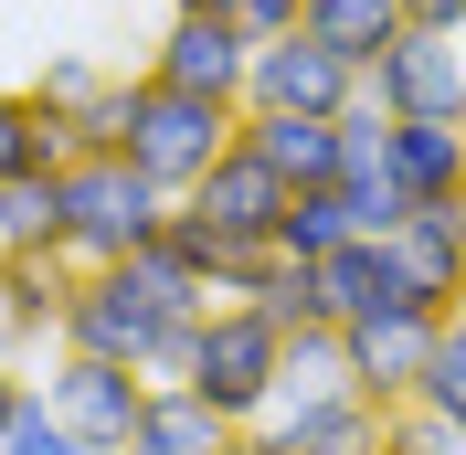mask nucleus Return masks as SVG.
<instances>
[{"label":"nucleus","instance_id":"nucleus-15","mask_svg":"<svg viewBox=\"0 0 466 455\" xmlns=\"http://www.w3.org/2000/svg\"><path fill=\"white\" fill-rule=\"evenodd\" d=\"M265 424L287 434V455H360V445H381V413L371 392H308V402H276Z\"/></svg>","mask_w":466,"mask_h":455},{"label":"nucleus","instance_id":"nucleus-21","mask_svg":"<svg viewBox=\"0 0 466 455\" xmlns=\"http://www.w3.org/2000/svg\"><path fill=\"white\" fill-rule=\"evenodd\" d=\"M308 392H360L339 329H287V392H276V402H308Z\"/></svg>","mask_w":466,"mask_h":455},{"label":"nucleus","instance_id":"nucleus-7","mask_svg":"<svg viewBox=\"0 0 466 455\" xmlns=\"http://www.w3.org/2000/svg\"><path fill=\"white\" fill-rule=\"evenodd\" d=\"M360 96H371L392 127H413V116H466V32H392L371 54V75H360Z\"/></svg>","mask_w":466,"mask_h":455},{"label":"nucleus","instance_id":"nucleus-12","mask_svg":"<svg viewBox=\"0 0 466 455\" xmlns=\"http://www.w3.org/2000/svg\"><path fill=\"white\" fill-rule=\"evenodd\" d=\"M233 138L255 148L265 170L287 180V191H319V180H339V116H287V106H244V127Z\"/></svg>","mask_w":466,"mask_h":455},{"label":"nucleus","instance_id":"nucleus-29","mask_svg":"<svg viewBox=\"0 0 466 455\" xmlns=\"http://www.w3.org/2000/svg\"><path fill=\"white\" fill-rule=\"evenodd\" d=\"M233 22H244V43H276V32H297V0H233Z\"/></svg>","mask_w":466,"mask_h":455},{"label":"nucleus","instance_id":"nucleus-23","mask_svg":"<svg viewBox=\"0 0 466 455\" xmlns=\"http://www.w3.org/2000/svg\"><path fill=\"white\" fill-rule=\"evenodd\" d=\"M64 127H75V148H127V127H138V75H106Z\"/></svg>","mask_w":466,"mask_h":455},{"label":"nucleus","instance_id":"nucleus-19","mask_svg":"<svg viewBox=\"0 0 466 455\" xmlns=\"http://www.w3.org/2000/svg\"><path fill=\"white\" fill-rule=\"evenodd\" d=\"M0 255H64V170L0 180Z\"/></svg>","mask_w":466,"mask_h":455},{"label":"nucleus","instance_id":"nucleus-35","mask_svg":"<svg viewBox=\"0 0 466 455\" xmlns=\"http://www.w3.org/2000/svg\"><path fill=\"white\" fill-rule=\"evenodd\" d=\"M360 455H371V445H360Z\"/></svg>","mask_w":466,"mask_h":455},{"label":"nucleus","instance_id":"nucleus-30","mask_svg":"<svg viewBox=\"0 0 466 455\" xmlns=\"http://www.w3.org/2000/svg\"><path fill=\"white\" fill-rule=\"evenodd\" d=\"M413 32H466V0H403Z\"/></svg>","mask_w":466,"mask_h":455},{"label":"nucleus","instance_id":"nucleus-24","mask_svg":"<svg viewBox=\"0 0 466 455\" xmlns=\"http://www.w3.org/2000/svg\"><path fill=\"white\" fill-rule=\"evenodd\" d=\"M339 201H350V223H360V233H392V223L413 212V191L392 180V159H371V170H339Z\"/></svg>","mask_w":466,"mask_h":455},{"label":"nucleus","instance_id":"nucleus-10","mask_svg":"<svg viewBox=\"0 0 466 455\" xmlns=\"http://www.w3.org/2000/svg\"><path fill=\"white\" fill-rule=\"evenodd\" d=\"M435 308H371V318H339L350 339V381L392 413V402H413V381H424V360H435Z\"/></svg>","mask_w":466,"mask_h":455},{"label":"nucleus","instance_id":"nucleus-13","mask_svg":"<svg viewBox=\"0 0 466 455\" xmlns=\"http://www.w3.org/2000/svg\"><path fill=\"white\" fill-rule=\"evenodd\" d=\"M75 276H86L75 255H0V318H11V339H22V349L64 339V308H75Z\"/></svg>","mask_w":466,"mask_h":455},{"label":"nucleus","instance_id":"nucleus-27","mask_svg":"<svg viewBox=\"0 0 466 455\" xmlns=\"http://www.w3.org/2000/svg\"><path fill=\"white\" fill-rule=\"evenodd\" d=\"M106 75H116V64H96V54H54L43 75H32V96H43L54 116H75V106H86L96 86H106Z\"/></svg>","mask_w":466,"mask_h":455},{"label":"nucleus","instance_id":"nucleus-9","mask_svg":"<svg viewBox=\"0 0 466 455\" xmlns=\"http://www.w3.org/2000/svg\"><path fill=\"white\" fill-rule=\"evenodd\" d=\"M244 106L339 116V106H360V64H339L319 32H276V43H255V64H244Z\"/></svg>","mask_w":466,"mask_h":455},{"label":"nucleus","instance_id":"nucleus-33","mask_svg":"<svg viewBox=\"0 0 466 455\" xmlns=\"http://www.w3.org/2000/svg\"><path fill=\"white\" fill-rule=\"evenodd\" d=\"M22 360H32V349H22V339H11V318H0V370H22Z\"/></svg>","mask_w":466,"mask_h":455},{"label":"nucleus","instance_id":"nucleus-5","mask_svg":"<svg viewBox=\"0 0 466 455\" xmlns=\"http://www.w3.org/2000/svg\"><path fill=\"white\" fill-rule=\"evenodd\" d=\"M233 127H244V106H223V96H180V86H148V75H138V127H127V159H138V170L180 201V191H191V180L233 148Z\"/></svg>","mask_w":466,"mask_h":455},{"label":"nucleus","instance_id":"nucleus-16","mask_svg":"<svg viewBox=\"0 0 466 455\" xmlns=\"http://www.w3.org/2000/svg\"><path fill=\"white\" fill-rule=\"evenodd\" d=\"M392 180L413 201H466V116H413L392 127Z\"/></svg>","mask_w":466,"mask_h":455},{"label":"nucleus","instance_id":"nucleus-8","mask_svg":"<svg viewBox=\"0 0 466 455\" xmlns=\"http://www.w3.org/2000/svg\"><path fill=\"white\" fill-rule=\"evenodd\" d=\"M244 64H255V43H244L233 11H170L138 75H148V86H180V96H223V106H244Z\"/></svg>","mask_w":466,"mask_h":455},{"label":"nucleus","instance_id":"nucleus-32","mask_svg":"<svg viewBox=\"0 0 466 455\" xmlns=\"http://www.w3.org/2000/svg\"><path fill=\"white\" fill-rule=\"evenodd\" d=\"M22 392H32L22 370H0V434H11V413H22Z\"/></svg>","mask_w":466,"mask_h":455},{"label":"nucleus","instance_id":"nucleus-4","mask_svg":"<svg viewBox=\"0 0 466 455\" xmlns=\"http://www.w3.org/2000/svg\"><path fill=\"white\" fill-rule=\"evenodd\" d=\"M54 349L127 360V370H148V381H180V360H191V329H170V318L148 308L127 265H86V276H75V308H64V339H54Z\"/></svg>","mask_w":466,"mask_h":455},{"label":"nucleus","instance_id":"nucleus-20","mask_svg":"<svg viewBox=\"0 0 466 455\" xmlns=\"http://www.w3.org/2000/svg\"><path fill=\"white\" fill-rule=\"evenodd\" d=\"M350 201H339V180H319V191H287V223H276V244H287L297 265H319V255H339L350 244Z\"/></svg>","mask_w":466,"mask_h":455},{"label":"nucleus","instance_id":"nucleus-1","mask_svg":"<svg viewBox=\"0 0 466 455\" xmlns=\"http://www.w3.org/2000/svg\"><path fill=\"white\" fill-rule=\"evenodd\" d=\"M170 233V191L127 148H75L64 159V255L75 265H127Z\"/></svg>","mask_w":466,"mask_h":455},{"label":"nucleus","instance_id":"nucleus-3","mask_svg":"<svg viewBox=\"0 0 466 455\" xmlns=\"http://www.w3.org/2000/svg\"><path fill=\"white\" fill-rule=\"evenodd\" d=\"M276 223H287V180L265 170V159H255L244 138H233L223 159H212V170H202L191 191L170 201V244H180V255H202V265L276 244Z\"/></svg>","mask_w":466,"mask_h":455},{"label":"nucleus","instance_id":"nucleus-14","mask_svg":"<svg viewBox=\"0 0 466 455\" xmlns=\"http://www.w3.org/2000/svg\"><path fill=\"white\" fill-rule=\"evenodd\" d=\"M319 308L329 318H371V308H424V297L403 286V265H392L381 233H350L339 255H319Z\"/></svg>","mask_w":466,"mask_h":455},{"label":"nucleus","instance_id":"nucleus-22","mask_svg":"<svg viewBox=\"0 0 466 455\" xmlns=\"http://www.w3.org/2000/svg\"><path fill=\"white\" fill-rule=\"evenodd\" d=\"M413 402L435 413V424H456L466 434V308L435 329V360H424V381H413Z\"/></svg>","mask_w":466,"mask_h":455},{"label":"nucleus","instance_id":"nucleus-34","mask_svg":"<svg viewBox=\"0 0 466 455\" xmlns=\"http://www.w3.org/2000/svg\"><path fill=\"white\" fill-rule=\"evenodd\" d=\"M170 11H233V0H170Z\"/></svg>","mask_w":466,"mask_h":455},{"label":"nucleus","instance_id":"nucleus-17","mask_svg":"<svg viewBox=\"0 0 466 455\" xmlns=\"http://www.w3.org/2000/svg\"><path fill=\"white\" fill-rule=\"evenodd\" d=\"M223 413H212L191 381H148V413H138V445L127 455H223Z\"/></svg>","mask_w":466,"mask_h":455},{"label":"nucleus","instance_id":"nucleus-25","mask_svg":"<svg viewBox=\"0 0 466 455\" xmlns=\"http://www.w3.org/2000/svg\"><path fill=\"white\" fill-rule=\"evenodd\" d=\"M0 455H86V445H75V424L43 402V381H32V392H22V413H11V434H0Z\"/></svg>","mask_w":466,"mask_h":455},{"label":"nucleus","instance_id":"nucleus-28","mask_svg":"<svg viewBox=\"0 0 466 455\" xmlns=\"http://www.w3.org/2000/svg\"><path fill=\"white\" fill-rule=\"evenodd\" d=\"M22 170H32V96L0 86V180H22Z\"/></svg>","mask_w":466,"mask_h":455},{"label":"nucleus","instance_id":"nucleus-2","mask_svg":"<svg viewBox=\"0 0 466 455\" xmlns=\"http://www.w3.org/2000/svg\"><path fill=\"white\" fill-rule=\"evenodd\" d=\"M180 381H191L223 424H265L276 392H287V329H276L265 308H244V297H212V318L191 329Z\"/></svg>","mask_w":466,"mask_h":455},{"label":"nucleus","instance_id":"nucleus-18","mask_svg":"<svg viewBox=\"0 0 466 455\" xmlns=\"http://www.w3.org/2000/svg\"><path fill=\"white\" fill-rule=\"evenodd\" d=\"M297 32H319L339 64L371 75V54L392 43V32H413V22H403V0H297Z\"/></svg>","mask_w":466,"mask_h":455},{"label":"nucleus","instance_id":"nucleus-26","mask_svg":"<svg viewBox=\"0 0 466 455\" xmlns=\"http://www.w3.org/2000/svg\"><path fill=\"white\" fill-rule=\"evenodd\" d=\"M371 455H466V434L456 424H435L424 402H392V424H381V445Z\"/></svg>","mask_w":466,"mask_h":455},{"label":"nucleus","instance_id":"nucleus-11","mask_svg":"<svg viewBox=\"0 0 466 455\" xmlns=\"http://www.w3.org/2000/svg\"><path fill=\"white\" fill-rule=\"evenodd\" d=\"M381 244H392L403 286H413L435 318H456V308H466V201H413V212L381 233Z\"/></svg>","mask_w":466,"mask_h":455},{"label":"nucleus","instance_id":"nucleus-6","mask_svg":"<svg viewBox=\"0 0 466 455\" xmlns=\"http://www.w3.org/2000/svg\"><path fill=\"white\" fill-rule=\"evenodd\" d=\"M43 402L75 424V445H86V455H127V445H138V413H148V370H127V360H86V349H54Z\"/></svg>","mask_w":466,"mask_h":455},{"label":"nucleus","instance_id":"nucleus-31","mask_svg":"<svg viewBox=\"0 0 466 455\" xmlns=\"http://www.w3.org/2000/svg\"><path fill=\"white\" fill-rule=\"evenodd\" d=\"M223 455H287V434H276V424H233Z\"/></svg>","mask_w":466,"mask_h":455}]
</instances>
